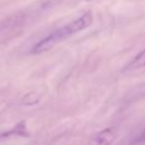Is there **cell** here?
<instances>
[{"label":"cell","mask_w":145,"mask_h":145,"mask_svg":"<svg viewBox=\"0 0 145 145\" xmlns=\"http://www.w3.org/2000/svg\"><path fill=\"white\" fill-rule=\"evenodd\" d=\"M137 140H138V142H145V129L140 133V135H139V137L137 138Z\"/></svg>","instance_id":"cell-6"},{"label":"cell","mask_w":145,"mask_h":145,"mask_svg":"<svg viewBox=\"0 0 145 145\" xmlns=\"http://www.w3.org/2000/svg\"><path fill=\"white\" fill-rule=\"evenodd\" d=\"M144 67H145V50L136 54V57L127 65L125 70H135V69H140Z\"/></svg>","instance_id":"cell-4"},{"label":"cell","mask_w":145,"mask_h":145,"mask_svg":"<svg viewBox=\"0 0 145 145\" xmlns=\"http://www.w3.org/2000/svg\"><path fill=\"white\" fill-rule=\"evenodd\" d=\"M93 22V16L91 11H86L84 12L80 17H78L75 20H71L70 23H68L67 25L56 29L54 32H52L51 34H49L48 36H45L44 39H42L41 41H39L32 49V53L33 54H41L44 53L49 50H51L56 44H58L59 42L63 41L65 39L74 35L75 33H78L85 28H87Z\"/></svg>","instance_id":"cell-1"},{"label":"cell","mask_w":145,"mask_h":145,"mask_svg":"<svg viewBox=\"0 0 145 145\" xmlns=\"http://www.w3.org/2000/svg\"><path fill=\"white\" fill-rule=\"evenodd\" d=\"M10 135H15V136H20V137H29V133L27 130V126H26V122L24 120L17 122L12 129H10L9 131L7 133H3L2 134V137H7V136H10Z\"/></svg>","instance_id":"cell-3"},{"label":"cell","mask_w":145,"mask_h":145,"mask_svg":"<svg viewBox=\"0 0 145 145\" xmlns=\"http://www.w3.org/2000/svg\"><path fill=\"white\" fill-rule=\"evenodd\" d=\"M116 138V129L113 127H108L99 131L94 137L95 145H110Z\"/></svg>","instance_id":"cell-2"},{"label":"cell","mask_w":145,"mask_h":145,"mask_svg":"<svg viewBox=\"0 0 145 145\" xmlns=\"http://www.w3.org/2000/svg\"><path fill=\"white\" fill-rule=\"evenodd\" d=\"M41 100V96L37 92L35 91H32V92H28L27 94H25L22 99V104L25 105V106H32V105H35L40 102Z\"/></svg>","instance_id":"cell-5"}]
</instances>
